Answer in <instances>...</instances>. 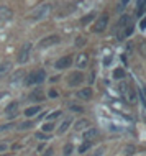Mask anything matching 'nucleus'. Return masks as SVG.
Instances as JSON below:
<instances>
[{
	"instance_id": "obj_1",
	"label": "nucleus",
	"mask_w": 146,
	"mask_h": 156,
	"mask_svg": "<svg viewBox=\"0 0 146 156\" xmlns=\"http://www.w3.org/2000/svg\"><path fill=\"white\" fill-rule=\"evenodd\" d=\"M44 79H46V73L43 69L40 71H35V73H30L25 77V86H36V84H43Z\"/></svg>"
},
{
	"instance_id": "obj_2",
	"label": "nucleus",
	"mask_w": 146,
	"mask_h": 156,
	"mask_svg": "<svg viewBox=\"0 0 146 156\" xmlns=\"http://www.w3.org/2000/svg\"><path fill=\"white\" fill-rule=\"evenodd\" d=\"M49 10H51V7H49L48 3L40 5L38 8H35V10L30 13V20H33V22H40V20H43L44 16L49 13Z\"/></svg>"
},
{
	"instance_id": "obj_3",
	"label": "nucleus",
	"mask_w": 146,
	"mask_h": 156,
	"mask_svg": "<svg viewBox=\"0 0 146 156\" xmlns=\"http://www.w3.org/2000/svg\"><path fill=\"white\" fill-rule=\"evenodd\" d=\"M31 43H25L22 48H20L18 54H16V61L20 62V64H25L28 59H30V53H31Z\"/></svg>"
},
{
	"instance_id": "obj_4",
	"label": "nucleus",
	"mask_w": 146,
	"mask_h": 156,
	"mask_svg": "<svg viewBox=\"0 0 146 156\" xmlns=\"http://www.w3.org/2000/svg\"><path fill=\"white\" fill-rule=\"evenodd\" d=\"M118 90H120V94H122L125 97V100H128L130 104H135L136 102V95H135V90L131 89L128 84H120V87H118Z\"/></svg>"
},
{
	"instance_id": "obj_5",
	"label": "nucleus",
	"mask_w": 146,
	"mask_h": 156,
	"mask_svg": "<svg viewBox=\"0 0 146 156\" xmlns=\"http://www.w3.org/2000/svg\"><path fill=\"white\" fill-rule=\"evenodd\" d=\"M108 20H110V15H108V13H102L97 20H95V25H94L92 31H94V33H102V31L107 28Z\"/></svg>"
},
{
	"instance_id": "obj_6",
	"label": "nucleus",
	"mask_w": 146,
	"mask_h": 156,
	"mask_svg": "<svg viewBox=\"0 0 146 156\" xmlns=\"http://www.w3.org/2000/svg\"><path fill=\"white\" fill-rule=\"evenodd\" d=\"M59 41H61L59 35H49V36H46V38H43V40L38 43V46H40L41 49H46V48H51V46L57 44Z\"/></svg>"
},
{
	"instance_id": "obj_7",
	"label": "nucleus",
	"mask_w": 146,
	"mask_h": 156,
	"mask_svg": "<svg viewBox=\"0 0 146 156\" xmlns=\"http://www.w3.org/2000/svg\"><path fill=\"white\" fill-rule=\"evenodd\" d=\"M82 81H84V74L81 73V71H76V73H72L69 76V79H68V84L71 87H77V86H81Z\"/></svg>"
},
{
	"instance_id": "obj_8",
	"label": "nucleus",
	"mask_w": 146,
	"mask_h": 156,
	"mask_svg": "<svg viewBox=\"0 0 146 156\" xmlns=\"http://www.w3.org/2000/svg\"><path fill=\"white\" fill-rule=\"evenodd\" d=\"M72 61H74V58L69 54V56H62L61 59H57L54 66H56V69H68V67L72 64Z\"/></svg>"
},
{
	"instance_id": "obj_9",
	"label": "nucleus",
	"mask_w": 146,
	"mask_h": 156,
	"mask_svg": "<svg viewBox=\"0 0 146 156\" xmlns=\"http://www.w3.org/2000/svg\"><path fill=\"white\" fill-rule=\"evenodd\" d=\"M44 97H46V94L41 87H36L35 90L30 92V100H35V102H41V100H44Z\"/></svg>"
},
{
	"instance_id": "obj_10",
	"label": "nucleus",
	"mask_w": 146,
	"mask_h": 156,
	"mask_svg": "<svg viewBox=\"0 0 146 156\" xmlns=\"http://www.w3.org/2000/svg\"><path fill=\"white\" fill-rule=\"evenodd\" d=\"M13 16V12L10 10L7 5H0V22H8Z\"/></svg>"
},
{
	"instance_id": "obj_11",
	"label": "nucleus",
	"mask_w": 146,
	"mask_h": 156,
	"mask_svg": "<svg viewBox=\"0 0 146 156\" xmlns=\"http://www.w3.org/2000/svg\"><path fill=\"white\" fill-rule=\"evenodd\" d=\"M92 89H90V87H84V89H81L77 92V97L79 99H82V100H90L92 99Z\"/></svg>"
},
{
	"instance_id": "obj_12",
	"label": "nucleus",
	"mask_w": 146,
	"mask_h": 156,
	"mask_svg": "<svg viewBox=\"0 0 146 156\" xmlns=\"http://www.w3.org/2000/svg\"><path fill=\"white\" fill-rule=\"evenodd\" d=\"M16 110H18V104H16V102H10L5 107V110H3V112H5L7 117H15L16 115Z\"/></svg>"
},
{
	"instance_id": "obj_13",
	"label": "nucleus",
	"mask_w": 146,
	"mask_h": 156,
	"mask_svg": "<svg viewBox=\"0 0 146 156\" xmlns=\"http://www.w3.org/2000/svg\"><path fill=\"white\" fill-rule=\"evenodd\" d=\"M12 69V62L10 61H2L0 62V77H3V76H7L10 73Z\"/></svg>"
},
{
	"instance_id": "obj_14",
	"label": "nucleus",
	"mask_w": 146,
	"mask_h": 156,
	"mask_svg": "<svg viewBox=\"0 0 146 156\" xmlns=\"http://www.w3.org/2000/svg\"><path fill=\"white\" fill-rule=\"evenodd\" d=\"M41 112V107L40 105H33V107H28L26 110H25V115L30 119V117H35V115H38V113Z\"/></svg>"
},
{
	"instance_id": "obj_15",
	"label": "nucleus",
	"mask_w": 146,
	"mask_h": 156,
	"mask_svg": "<svg viewBox=\"0 0 146 156\" xmlns=\"http://www.w3.org/2000/svg\"><path fill=\"white\" fill-rule=\"evenodd\" d=\"M89 125H90V122L87 119H81V120L76 122V126H74V128H76L77 132H81V130H87V126H89Z\"/></svg>"
},
{
	"instance_id": "obj_16",
	"label": "nucleus",
	"mask_w": 146,
	"mask_h": 156,
	"mask_svg": "<svg viewBox=\"0 0 146 156\" xmlns=\"http://www.w3.org/2000/svg\"><path fill=\"white\" fill-rule=\"evenodd\" d=\"M99 135V130L97 128H89V130H85L84 132V140H87V141H90L92 138H95Z\"/></svg>"
},
{
	"instance_id": "obj_17",
	"label": "nucleus",
	"mask_w": 146,
	"mask_h": 156,
	"mask_svg": "<svg viewBox=\"0 0 146 156\" xmlns=\"http://www.w3.org/2000/svg\"><path fill=\"white\" fill-rule=\"evenodd\" d=\"M71 123H72V120H71V119H66V120L59 125V128H57V133H59V135L66 133V132H68V128L71 126Z\"/></svg>"
},
{
	"instance_id": "obj_18",
	"label": "nucleus",
	"mask_w": 146,
	"mask_h": 156,
	"mask_svg": "<svg viewBox=\"0 0 146 156\" xmlns=\"http://www.w3.org/2000/svg\"><path fill=\"white\" fill-rule=\"evenodd\" d=\"M130 15H123L122 18L118 20V28H122V30H125V28L128 27V25H130Z\"/></svg>"
},
{
	"instance_id": "obj_19",
	"label": "nucleus",
	"mask_w": 146,
	"mask_h": 156,
	"mask_svg": "<svg viewBox=\"0 0 146 156\" xmlns=\"http://www.w3.org/2000/svg\"><path fill=\"white\" fill-rule=\"evenodd\" d=\"M131 33H133V25L130 23L127 28H125V30H122V33L118 35V38H120V40H123V38H128V36L131 35Z\"/></svg>"
},
{
	"instance_id": "obj_20",
	"label": "nucleus",
	"mask_w": 146,
	"mask_h": 156,
	"mask_svg": "<svg viewBox=\"0 0 146 156\" xmlns=\"http://www.w3.org/2000/svg\"><path fill=\"white\" fill-rule=\"evenodd\" d=\"M77 66L79 67H85L87 66V54L85 53H82V54L77 56Z\"/></svg>"
},
{
	"instance_id": "obj_21",
	"label": "nucleus",
	"mask_w": 146,
	"mask_h": 156,
	"mask_svg": "<svg viewBox=\"0 0 146 156\" xmlns=\"http://www.w3.org/2000/svg\"><path fill=\"white\" fill-rule=\"evenodd\" d=\"M94 18H95L94 13H87L85 16H82V18H81V25H82V27H85V25H89Z\"/></svg>"
},
{
	"instance_id": "obj_22",
	"label": "nucleus",
	"mask_w": 146,
	"mask_h": 156,
	"mask_svg": "<svg viewBox=\"0 0 146 156\" xmlns=\"http://www.w3.org/2000/svg\"><path fill=\"white\" fill-rule=\"evenodd\" d=\"M125 77V71L122 69V67H116V69L113 71V79H116V81H120V79Z\"/></svg>"
},
{
	"instance_id": "obj_23",
	"label": "nucleus",
	"mask_w": 146,
	"mask_h": 156,
	"mask_svg": "<svg viewBox=\"0 0 146 156\" xmlns=\"http://www.w3.org/2000/svg\"><path fill=\"white\" fill-rule=\"evenodd\" d=\"M74 151V146L71 145V143H68V145H64V150H62V154L64 156H71Z\"/></svg>"
},
{
	"instance_id": "obj_24",
	"label": "nucleus",
	"mask_w": 146,
	"mask_h": 156,
	"mask_svg": "<svg viewBox=\"0 0 146 156\" xmlns=\"http://www.w3.org/2000/svg\"><path fill=\"white\" fill-rule=\"evenodd\" d=\"M90 146H92V143H90V141H85L84 145H81V146H79V153H85V151L89 150Z\"/></svg>"
},
{
	"instance_id": "obj_25",
	"label": "nucleus",
	"mask_w": 146,
	"mask_h": 156,
	"mask_svg": "<svg viewBox=\"0 0 146 156\" xmlns=\"http://www.w3.org/2000/svg\"><path fill=\"white\" fill-rule=\"evenodd\" d=\"M136 7H138V10H136V15H143L144 7H146V2H138V3H136Z\"/></svg>"
},
{
	"instance_id": "obj_26",
	"label": "nucleus",
	"mask_w": 146,
	"mask_h": 156,
	"mask_svg": "<svg viewBox=\"0 0 146 156\" xmlns=\"http://www.w3.org/2000/svg\"><path fill=\"white\" fill-rule=\"evenodd\" d=\"M135 151H136V150H135V146L128 145L127 148H125V153H123V154H125V156H131L133 153H135Z\"/></svg>"
},
{
	"instance_id": "obj_27",
	"label": "nucleus",
	"mask_w": 146,
	"mask_h": 156,
	"mask_svg": "<svg viewBox=\"0 0 146 156\" xmlns=\"http://www.w3.org/2000/svg\"><path fill=\"white\" fill-rule=\"evenodd\" d=\"M41 128H43V133H49V132H51V130L54 128V125L48 122V123H44L43 126H41Z\"/></svg>"
},
{
	"instance_id": "obj_28",
	"label": "nucleus",
	"mask_w": 146,
	"mask_h": 156,
	"mask_svg": "<svg viewBox=\"0 0 146 156\" xmlns=\"http://www.w3.org/2000/svg\"><path fill=\"white\" fill-rule=\"evenodd\" d=\"M85 41H87V40H85V38H82V36H79V38H77V40H76V46H77V48H81V46H84V44H85Z\"/></svg>"
},
{
	"instance_id": "obj_29",
	"label": "nucleus",
	"mask_w": 146,
	"mask_h": 156,
	"mask_svg": "<svg viewBox=\"0 0 146 156\" xmlns=\"http://www.w3.org/2000/svg\"><path fill=\"white\" fill-rule=\"evenodd\" d=\"M61 110H56V112H53L51 115H48V120H54V119H57V117H61Z\"/></svg>"
},
{
	"instance_id": "obj_30",
	"label": "nucleus",
	"mask_w": 146,
	"mask_h": 156,
	"mask_svg": "<svg viewBox=\"0 0 146 156\" xmlns=\"http://www.w3.org/2000/svg\"><path fill=\"white\" fill-rule=\"evenodd\" d=\"M30 126H31V122H25V123H22L18 126V128L20 130H26V128H30Z\"/></svg>"
},
{
	"instance_id": "obj_31",
	"label": "nucleus",
	"mask_w": 146,
	"mask_h": 156,
	"mask_svg": "<svg viewBox=\"0 0 146 156\" xmlns=\"http://www.w3.org/2000/svg\"><path fill=\"white\" fill-rule=\"evenodd\" d=\"M36 138H40V140H48V135L43 133V132H40V133H36Z\"/></svg>"
},
{
	"instance_id": "obj_32",
	"label": "nucleus",
	"mask_w": 146,
	"mask_h": 156,
	"mask_svg": "<svg viewBox=\"0 0 146 156\" xmlns=\"http://www.w3.org/2000/svg\"><path fill=\"white\" fill-rule=\"evenodd\" d=\"M69 110H72V112H82V107H79V105H71Z\"/></svg>"
},
{
	"instance_id": "obj_33",
	"label": "nucleus",
	"mask_w": 146,
	"mask_h": 156,
	"mask_svg": "<svg viewBox=\"0 0 146 156\" xmlns=\"http://www.w3.org/2000/svg\"><path fill=\"white\" fill-rule=\"evenodd\" d=\"M57 95H59V94H57V90H54V89L49 90V97H51V99H56Z\"/></svg>"
},
{
	"instance_id": "obj_34",
	"label": "nucleus",
	"mask_w": 146,
	"mask_h": 156,
	"mask_svg": "<svg viewBox=\"0 0 146 156\" xmlns=\"http://www.w3.org/2000/svg\"><path fill=\"white\" fill-rule=\"evenodd\" d=\"M12 123H8V125H0V132H3V130H8V128H12Z\"/></svg>"
},
{
	"instance_id": "obj_35",
	"label": "nucleus",
	"mask_w": 146,
	"mask_h": 156,
	"mask_svg": "<svg viewBox=\"0 0 146 156\" xmlns=\"http://www.w3.org/2000/svg\"><path fill=\"white\" fill-rule=\"evenodd\" d=\"M110 62H112V58H110V56H107L105 59H103V64H105V66H108Z\"/></svg>"
},
{
	"instance_id": "obj_36",
	"label": "nucleus",
	"mask_w": 146,
	"mask_h": 156,
	"mask_svg": "<svg viewBox=\"0 0 146 156\" xmlns=\"http://www.w3.org/2000/svg\"><path fill=\"white\" fill-rule=\"evenodd\" d=\"M7 95H8V92H0V100H2V99H5Z\"/></svg>"
},
{
	"instance_id": "obj_37",
	"label": "nucleus",
	"mask_w": 146,
	"mask_h": 156,
	"mask_svg": "<svg viewBox=\"0 0 146 156\" xmlns=\"http://www.w3.org/2000/svg\"><path fill=\"white\" fill-rule=\"evenodd\" d=\"M0 151H7V145H2V143H0Z\"/></svg>"
},
{
	"instance_id": "obj_38",
	"label": "nucleus",
	"mask_w": 146,
	"mask_h": 156,
	"mask_svg": "<svg viewBox=\"0 0 146 156\" xmlns=\"http://www.w3.org/2000/svg\"><path fill=\"white\" fill-rule=\"evenodd\" d=\"M140 27H141V28H143V30H144V28H146V18L143 20V22H141V25H140Z\"/></svg>"
},
{
	"instance_id": "obj_39",
	"label": "nucleus",
	"mask_w": 146,
	"mask_h": 156,
	"mask_svg": "<svg viewBox=\"0 0 146 156\" xmlns=\"http://www.w3.org/2000/svg\"><path fill=\"white\" fill-rule=\"evenodd\" d=\"M51 153H53V150H51V148H49V150L46 151V154H44V156H51Z\"/></svg>"
}]
</instances>
